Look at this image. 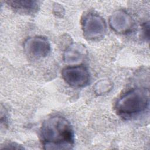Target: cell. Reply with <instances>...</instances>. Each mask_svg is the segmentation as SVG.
<instances>
[{
    "instance_id": "cell-2",
    "label": "cell",
    "mask_w": 150,
    "mask_h": 150,
    "mask_svg": "<svg viewBox=\"0 0 150 150\" xmlns=\"http://www.w3.org/2000/svg\"><path fill=\"white\" fill-rule=\"evenodd\" d=\"M149 104V92L144 88H133L117 101L116 111L122 115H132L144 111Z\"/></svg>"
},
{
    "instance_id": "cell-4",
    "label": "cell",
    "mask_w": 150,
    "mask_h": 150,
    "mask_svg": "<svg viewBox=\"0 0 150 150\" xmlns=\"http://www.w3.org/2000/svg\"><path fill=\"white\" fill-rule=\"evenodd\" d=\"M62 75L66 83L74 87H84L90 81L89 71L83 65L67 66L63 69Z\"/></svg>"
},
{
    "instance_id": "cell-6",
    "label": "cell",
    "mask_w": 150,
    "mask_h": 150,
    "mask_svg": "<svg viewBox=\"0 0 150 150\" xmlns=\"http://www.w3.org/2000/svg\"><path fill=\"white\" fill-rule=\"evenodd\" d=\"M109 22L111 28L119 33H127L133 25L131 16L123 10H118L113 13L110 18Z\"/></svg>"
},
{
    "instance_id": "cell-7",
    "label": "cell",
    "mask_w": 150,
    "mask_h": 150,
    "mask_svg": "<svg viewBox=\"0 0 150 150\" xmlns=\"http://www.w3.org/2000/svg\"><path fill=\"white\" fill-rule=\"evenodd\" d=\"M5 2L15 11L25 13H35L39 8V2L36 1L9 0Z\"/></svg>"
},
{
    "instance_id": "cell-3",
    "label": "cell",
    "mask_w": 150,
    "mask_h": 150,
    "mask_svg": "<svg viewBox=\"0 0 150 150\" xmlns=\"http://www.w3.org/2000/svg\"><path fill=\"white\" fill-rule=\"evenodd\" d=\"M81 26L84 37L90 40L103 38L106 32V24L103 18L93 12H88L84 15Z\"/></svg>"
},
{
    "instance_id": "cell-12",
    "label": "cell",
    "mask_w": 150,
    "mask_h": 150,
    "mask_svg": "<svg viewBox=\"0 0 150 150\" xmlns=\"http://www.w3.org/2000/svg\"><path fill=\"white\" fill-rule=\"evenodd\" d=\"M54 11H56V13L57 15H61L62 14H63L62 11H63V9L62 8V6L59 5V4H56L55 5V7L54 8Z\"/></svg>"
},
{
    "instance_id": "cell-10",
    "label": "cell",
    "mask_w": 150,
    "mask_h": 150,
    "mask_svg": "<svg viewBox=\"0 0 150 150\" xmlns=\"http://www.w3.org/2000/svg\"><path fill=\"white\" fill-rule=\"evenodd\" d=\"M149 22L145 23L142 26V34L144 37L149 40Z\"/></svg>"
},
{
    "instance_id": "cell-9",
    "label": "cell",
    "mask_w": 150,
    "mask_h": 150,
    "mask_svg": "<svg viewBox=\"0 0 150 150\" xmlns=\"http://www.w3.org/2000/svg\"><path fill=\"white\" fill-rule=\"evenodd\" d=\"M112 83L107 80H102L97 82L94 87L95 92L98 94H103L111 90Z\"/></svg>"
},
{
    "instance_id": "cell-5",
    "label": "cell",
    "mask_w": 150,
    "mask_h": 150,
    "mask_svg": "<svg viewBox=\"0 0 150 150\" xmlns=\"http://www.w3.org/2000/svg\"><path fill=\"white\" fill-rule=\"evenodd\" d=\"M27 54L35 58L46 57L50 51V45L47 38L36 36L27 39L24 43Z\"/></svg>"
},
{
    "instance_id": "cell-8",
    "label": "cell",
    "mask_w": 150,
    "mask_h": 150,
    "mask_svg": "<svg viewBox=\"0 0 150 150\" xmlns=\"http://www.w3.org/2000/svg\"><path fill=\"white\" fill-rule=\"evenodd\" d=\"M86 50L84 46L73 43L67 48L64 53V60L67 63H76L81 60L86 55Z\"/></svg>"
},
{
    "instance_id": "cell-11",
    "label": "cell",
    "mask_w": 150,
    "mask_h": 150,
    "mask_svg": "<svg viewBox=\"0 0 150 150\" xmlns=\"http://www.w3.org/2000/svg\"><path fill=\"white\" fill-rule=\"evenodd\" d=\"M9 148V149H22V147L19 146L18 144H16L15 143H8L6 144L4 148Z\"/></svg>"
},
{
    "instance_id": "cell-1",
    "label": "cell",
    "mask_w": 150,
    "mask_h": 150,
    "mask_svg": "<svg viewBox=\"0 0 150 150\" xmlns=\"http://www.w3.org/2000/svg\"><path fill=\"white\" fill-rule=\"evenodd\" d=\"M40 137L46 149H71L74 140L70 123L61 116H53L43 122Z\"/></svg>"
}]
</instances>
